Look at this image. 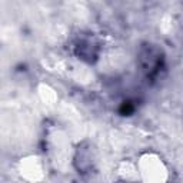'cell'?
<instances>
[{"label":"cell","instance_id":"cell-1","mask_svg":"<svg viewBox=\"0 0 183 183\" xmlns=\"http://www.w3.org/2000/svg\"><path fill=\"white\" fill-rule=\"evenodd\" d=\"M132 110H133V107H132L130 103H124L120 109V113L122 115H129V113H132Z\"/></svg>","mask_w":183,"mask_h":183}]
</instances>
